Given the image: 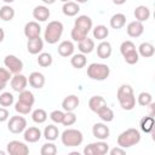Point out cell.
Listing matches in <instances>:
<instances>
[{
	"instance_id": "obj_1",
	"label": "cell",
	"mask_w": 155,
	"mask_h": 155,
	"mask_svg": "<svg viewBox=\"0 0 155 155\" xmlns=\"http://www.w3.org/2000/svg\"><path fill=\"white\" fill-rule=\"evenodd\" d=\"M116 98L124 110H132L136 107V97L133 93V88L130 85H121L117 88Z\"/></svg>"
},
{
	"instance_id": "obj_2",
	"label": "cell",
	"mask_w": 155,
	"mask_h": 155,
	"mask_svg": "<svg viewBox=\"0 0 155 155\" xmlns=\"http://www.w3.org/2000/svg\"><path fill=\"white\" fill-rule=\"evenodd\" d=\"M139 142H140V132L137 128H132V127L125 130L117 137V145L124 149L137 145Z\"/></svg>"
},
{
	"instance_id": "obj_3",
	"label": "cell",
	"mask_w": 155,
	"mask_h": 155,
	"mask_svg": "<svg viewBox=\"0 0 155 155\" xmlns=\"http://www.w3.org/2000/svg\"><path fill=\"white\" fill-rule=\"evenodd\" d=\"M63 23L59 21H51L48 22V24L46 25L45 33H44V39L47 44L50 45H54L58 42V40L61 39L62 34H63Z\"/></svg>"
},
{
	"instance_id": "obj_4",
	"label": "cell",
	"mask_w": 155,
	"mask_h": 155,
	"mask_svg": "<svg viewBox=\"0 0 155 155\" xmlns=\"http://www.w3.org/2000/svg\"><path fill=\"white\" fill-rule=\"evenodd\" d=\"M61 140H62L63 145L67 148L79 147V145H81V143L84 140V134L81 131H79L76 128H67L65 131L62 132Z\"/></svg>"
},
{
	"instance_id": "obj_5",
	"label": "cell",
	"mask_w": 155,
	"mask_h": 155,
	"mask_svg": "<svg viewBox=\"0 0 155 155\" xmlns=\"http://www.w3.org/2000/svg\"><path fill=\"white\" fill-rule=\"evenodd\" d=\"M110 75V68L103 63H91L87 67V76L91 80L103 81Z\"/></svg>"
},
{
	"instance_id": "obj_6",
	"label": "cell",
	"mask_w": 155,
	"mask_h": 155,
	"mask_svg": "<svg viewBox=\"0 0 155 155\" xmlns=\"http://www.w3.org/2000/svg\"><path fill=\"white\" fill-rule=\"evenodd\" d=\"M109 151V145L104 140H98L94 143H90L84 148L85 155H104Z\"/></svg>"
},
{
	"instance_id": "obj_7",
	"label": "cell",
	"mask_w": 155,
	"mask_h": 155,
	"mask_svg": "<svg viewBox=\"0 0 155 155\" xmlns=\"http://www.w3.org/2000/svg\"><path fill=\"white\" fill-rule=\"evenodd\" d=\"M7 128L13 134L22 133L27 128V120L23 116H19V115L11 116L8 122H7Z\"/></svg>"
},
{
	"instance_id": "obj_8",
	"label": "cell",
	"mask_w": 155,
	"mask_h": 155,
	"mask_svg": "<svg viewBox=\"0 0 155 155\" xmlns=\"http://www.w3.org/2000/svg\"><path fill=\"white\" fill-rule=\"evenodd\" d=\"M4 64L12 74H18L23 69V62L15 54H7L4 58Z\"/></svg>"
},
{
	"instance_id": "obj_9",
	"label": "cell",
	"mask_w": 155,
	"mask_h": 155,
	"mask_svg": "<svg viewBox=\"0 0 155 155\" xmlns=\"http://www.w3.org/2000/svg\"><path fill=\"white\" fill-rule=\"evenodd\" d=\"M7 153L10 155H27L29 154V148L25 143L19 140H11L7 143Z\"/></svg>"
},
{
	"instance_id": "obj_10",
	"label": "cell",
	"mask_w": 155,
	"mask_h": 155,
	"mask_svg": "<svg viewBox=\"0 0 155 155\" xmlns=\"http://www.w3.org/2000/svg\"><path fill=\"white\" fill-rule=\"evenodd\" d=\"M92 134H93L97 139H99V140H105V139L109 138L110 130H109V127H108L105 124H103V122H97V124H94L93 127H92Z\"/></svg>"
},
{
	"instance_id": "obj_11",
	"label": "cell",
	"mask_w": 155,
	"mask_h": 155,
	"mask_svg": "<svg viewBox=\"0 0 155 155\" xmlns=\"http://www.w3.org/2000/svg\"><path fill=\"white\" fill-rule=\"evenodd\" d=\"M27 85H28V79H27V76H24L21 73L15 74V76L11 78V87H12L13 91H16L18 93L21 91L25 90Z\"/></svg>"
},
{
	"instance_id": "obj_12",
	"label": "cell",
	"mask_w": 155,
	"mask_h": 155,
	"mask_svg": "<svg viewBox=\"0 0 155 155\" xmlns=\"http://www.w3.org/2000/svg\"><path fill=\"white\" fill-rule=\"evenodd\" d=\"M41 136H42V133H41L40 128L35 127V126H30V127L25 128L24 133H23V138L28 143H36V142H39Z\"/></svg>"
},
{
	"instance_id": "obj_13",
	"label": "cell",
	"mask_w": 155,
	"mask_h": 155,
	"mask_svg": "<svg viewBox=\"0 0 155 155\" xmlns=\"http://www.w3.org/2000/svg\"><path fill=\"white\" fill-rule=\"evenodd\" d=\"M127 35L131 38H139L144 33V25L139 21H132L126 27Z\"/></svg>"
},
{
	"instance_id": "obj_14",
	"label": "cell",
	"mask_w": 155,
	"mask_h": 155,
	"mask_svg": "<svg viewBox=\"0 0 155 155\" xmlns=\"http://www.w3.org/2000/svg\"><path fill=\"white\" fill-rule=\"evenodd\" d=\"M41 27L36 21H30L24 25V35L27 39H34L36 36H40Z\"/></svg>"
},
{
	"instance_id": "obj_15",
	"label": "cell",
	"mask_w": 155,
	"mask_h": 155,
	"mask_svg": "<svg viewBox=\"0 0 155 155\" xmlns=\"http://www.w3.org/2000/svg\"><path fill=\"white\" fill-rule=\"evenodd\" d=\"M44 48V41L40 36H36L34 39H28L27 42V50L30 54H39Z\"/></svg>"
},
{
	"instance_id": "obj_16",
	"label": "cell",
	"mask_w": 155,
	"mask_h": 155,
	"mask_svg": "<svg viewBox=\"0 0 155 155\" xmlns=\"http://www.w3.org/2000/svg\"><path fill=\"white\" fill-rule=\"evenodd\" d=\"M50 16H51V12H50L48 7L45 5L35 6L33 10V17L38 22H46L50 18Z\"/></svg>"
},
{
	"instance_id": "obj_17",
	"label": "cell",
	"mask_w": 155,
	"mask_h": 155,
	"mask_svg": "<svg viewBox=\"0 0 155 155\" xmlns=\"http://www.w3.org/2000/svg\"><path fill=\"white\" fill-rule=\"evenodd\" d=\"M80 104V99L76 94H69L67 96L62 102V108L65 111H74Z\"/></svg>"
},
{
	"instance_id": "obj_18",
	"label": "cell",
	"mask_w": 155,
	"mask_h": 155,
	"mask_svg": "<svg viewBox=\"0 0 155 155\" xmlns=\"http://www.w3.org/2000/svg\"><path fill=\"white\" fill-rule=\"evenodd\" d=\"M28 82H29V85H30L33 88L40 90V88H42L44 85H45V76H44L42 73L33 71V73H30V75H29Z\"/></svg>"
},
{
	"instance_id": "obj_19",
	"label": "cell",
	"mask_w": 155,
	"mask_h": 155,
	"mask_svg": "<svg viewBox=\"0 0 155 155\" xmlns=\"http://www.w3.org/2000/svg\"><path fill=\"white\" fill-rule=\"evenodd\" d=\"M74 50H75L74 44L71 41H69V40H64L58 45L57 52L62 57H70V56L74 54Z\"/></svg>"
},
{
	"instance_id": "obj_20",
	"label": "cell",
	"mask_w": 155,
	"mask_h": 155,
	"mask_svg": "<svg viewBox=\"0 0 155 155\" xmlns=\"http://www.w3.org/2000/svg\"><path fill=\"white\" fill-rule=\"evenodd\" d=\"M113 48H111V44L109 41H101L97 45V56L102 59H107L111 56Z\"/></svg>"
},
{
	"instance_id": "obj_21",
	"label": "cell",
	"mask_w": 155,
	"mask_h": 155,
	"mask_svg": "<svg viewBox=\"0 0 155 155\" xmlns=\"http://www.w3.org/2000/svg\"><path fill=\"white\" fill-rule=\"evenodd\" d=\"M79 11H80V6L75 1H67V2L63 4L62 12L67 17H74L79 13Z\"/></svg>"
},
{
	"instance_id": "obj_22",
	"label": "cell",
	"mask_w": 155,
	"mask_h": 155,
	"mask_svg": "<svg viewBox=\"0 0 155 155\" xmlns=\"http://www.w3.org/2000/svg\"><path fill=\"white\" fill-rule=\"evenodd\" d=\"M74 25L82 29L84 31H86L88 34V31L92 29V19H91V17H88L86 15H81L75 19Z\"/></svg>"
},
{
	"instance_id": "obj_23",
	"label": "cell",
	"mask_w": 155,
	"mask_h": 155,
	"mask_svg": "<svg viewBox=\"0 0 155 155\" xmlns=\"http://www.w3.org/2000/svg\"><path fill=\"white\" fill-rule=\"evenodd\" d=\"M134 17H136V21H139V22H145L149 19L150 17V10L148 6L145 5H139L134 8V12H133Z\"/></svg>"
},
{
	"instance_id": "obj_24",
	"label": "cell",
	"mask_w": 155,
	"mask_h": 155,
	"mask_svg": "<svg viewBox=\"0 0 155 155\" xmlns=\"http://www.w3.org/2000/svg\"><path fill=\"white\" fill-rule=\"evenodd\" d=\"M104 105H107V101L102 96H92L88 101V108L93 113H97Z\"/></svg>"
},
{
	"instance_id": "obj_25",
	"label": "cell",
	"mask_w": 155,
	"mask_h": 155,
	"mask_svg": "<svg viewBox=\"0 0 155 155\" xmlns=\"http://www.w3.org/2000/svg\"><path fill=\"white\" fill-rule=\"evenodd\" d=\"M78 48H79L80 53H84V54L91 53L94 50V41L92 39H90L88 36H86L84 40L78 42Z\"/></svg>"
},
{
	"instance_id": "obj_26",
	"label": "cell",
	"mask_w": 155,
	"mask_h": 155,
	"mask_svg": "<svg viewBox=\"0 0 155 155\" xmlns=\"http://www.w3.org/2000/svg\"><path fill=\"white\" fill-rule=\"evenodd\" d=\"M109 24L113 29H121L126 24V16L124 13H115L111 16Z\"/></svg>"
},
{
	"instance_id": "obj_27",
	"label": "cell",
	"mask_w": 155,
	"mask_h": 155,
	"mask_svg": "<svg viewBox=\"0 0 155 155\" xmlns=\"http://www.w3.org/2000/svg\"><path fill=\"white\" fill-rule=\"evenodd\" d=\"M138 54L144 57V58H149V57H153L154 53H155V47L153 44L150 42H142L138 47Z\"/></svg>"
},
{
	"instance_id": "obj_28",
	"label": "cell",
	"mask_w": 155,
	"mask_h": 155,
	"mask_svg": "<svg viewBox=\"0 0 155 155\" xmlns=\"http://www.w3.org/2000/svg\"><path fill=\"white\" fill-rule=\"evenodd\" d=\"M154 125H155L154 116H150V115H147V116L142 117L140 121H139L140 130H142L144 133H150V132L154 130Z\"/></svg>"
},
{
	"instance_id": "obj_29",
	"label": "cell",
	"mask_w": 155,
	"mask_h": 155,
	"mask_svg": "<svg viewBox=\"0 0 155 155\" xmlns=\"http://www.w3.org/2000/svg\"><path fill=\"white\" fill-rule=\"evenodd\" d=\"M87 63V58L84 53H76V54H73L71 58H70V64L73 68L75 69H81L86 65Z\"/></svg>"
},
{
	"instance_id": "obj_30",
	"label": "cell",
	"mask_w": 155,
	"mask_h": 155,
	"mask_svg": "<svg viewBox=\"0 0 155 155\" xmlns=\"http://www.w3.org/2000/svg\"><path fill=\"white\" fill-rule=\"evenodd\" d=\"M58 136H59V131H58V127L57 126L48 125V126L45 127V130H44V137H45L46 140L53 142V140H56L58 138Z\"/></svg>"
},
{
	"instance_id": "obj_31",
	"label": "cell",
	"mask_w": 155,
	"mask_h": 155,
	"mask_svg": "<svg viewBox=\"0 0 155 155\" xmlns=\"http://www.w3.org/2000/svg\"><path fill=\"white\" fill-rule=\"evenodd\" d=\"M96 114H97V115L99 116V119H101L102 121H104V122H110V121L114 120V111H113L108 105H104L103 108H101Z\"/></svg>"
},
{
	"instance_id": "obj_32",
	"label": "cell",
	"mask_w": 155,
	"mask_h": 155,
	"mask_svg": "<svg viewBox=\"0 0 155 155\" xmlns=\"http://www.w3.org/2000/svg\"><path fill=\"white\" fill-rule=\"evenodd\" d=\"M92 33H93V38H94V39L103 41L104 39L108 38V35H109V29H108L105 25L99 24V25H96V27L93 28V31H92Z\"/></svg>"
},
{
	"instance_id": "obj_33",
	"label": "cell",
	"mask_w": 155,
	"mask_h": 155,
	"mask_svg": "<svg viewBox=\"0 0 155 155\" xmlns=\"http://www.w3.org/2000/svg\"><path fill=\"white\" fill-rule=\"evenodd\" d=\"M15 17V8L11 7L10 5H4L2 7H0V18L5 22L12 21Z\"/></svg>"
},
{
	"instance_id": "obj_34",
	"label": "cell",
	"mask_w": 155,
	"mask_h": 155,
	"mask_svg": "<svg viewBox=\"0 0 155 155\" xmlns=\"http://www.w3.org/2000/svg\"><path fill=\"white\" fill-rule=\"evenodd\" d=\"M31 119H33V121L35 122V124H44L46 120H47V113L44 110V109H41V108H39V109H35L33 113H31Z\"/></svg>"
},
{
	"instance_id": "obj_35",
	"label": "cell",
	"mask_w": 155,
	"mask_h": 155,
	"mask_svg": "<svg viewBox=\"0 0 155 155\" xmlns=\"http://www.w3.org/2000/svg\"><path fill=\"white\" fill-rule=\"evenodd\" d=\"M53 59H52V56L47 52H40L39 56H38V64L42 68H47L52 64Z\"/></svg>"
},
{
	"instance_id": "obj_36",
	"label": "cell",
	"mask_w": 155,
	"mask_h": 155,
	"mask_svg": "<svg viewBox=\"0 0 155 155\" xmlns=\"http://www.w3.org/2000/svg\"><path fill=\"white\" fill-rule=\"evenodd\" d=\"M18 101H21V102H23V103H27V104H29V105L33 107V104L35 103V97H34V94H33L30 91L23 90V91L19 92Z\"/></svg>"
},
{
	"instance_id": "obj_37",
	"label": "cell",
	"mask_w": 155,
	"mask_h": 155,
	"mask_svg": "<svg viewBox=\"0 0 155 155\" xmlns=\"http://www.w3.org/2000/svg\"><path fill=\"white\" fill-rule=\"evenodd\" d=\"M137 102L140 107H148L153 102V96L149 92H140L137 97Z\"/></svg>"
},
{
	"instance_id": "obj_38",
	"label": "cell",
	"mask_w": 155,
	"mask_h": 155,
	"mask_svg": "<svg viewBox=\"0 0 155 155\" xmlns=\"http://www.w3.org/2000/svg\"><path fill=\"white\" fill-rule=\"evenodd\" d=\"M70 36H71V39L74 40V41H76V42H80L81 40H84L86 36H87V33L86 31H84L82 29H80V28H78V27H73V29H71V33H70Z\"/></svg>"
},
{
	"instance_id": "obj_39",
	"label": "cell",
	"mask_w": 155,
	"mask_h": 155,
	"mask_svg": "<svg viewBox=\"0 0 155 155\" xmlns=\"http://www.w3.org/2000/svg\"><path fill=\"white\" fill-rule=\"evenodd\" d=\"M40 154L41 155H56L57 154V147L56 144H53L52 142L45 143L41 149H40Z\"/></svg>"
},
{
	"instance_id": "obj_40",
	"label": "cell",
	"mask_w": 155,
	"mask_h": 155,
	"mask_svg": "<svg viewBox=\"0 0 155 155\" xmlns=\"http://www.w3.org/2000/svg\"><path fill=\"white\" fill-rule=\"evenodd\" d=\"M13 102H15V97H13V94L12 93H10V92H2L1 94H0V105L1 107H10V105H12L13 104Z\"/></svg>"
},
{
	"instance_id": "obj_41",
	"label": "cell",
	"mask_w": 155,
	"mask_h": 155,
	"mask_svg": "<svg viewBox=\"0 0 155 155\" xmlns=\"http://www.w3.org/2000/svg\"><path fill=\"white\" fill-rule=\"evenodd\" d=\"M15 110L18 113V114H22V115H27L31 111V105L27 104V103H23L21 101H17V103L15 104Z\"/></svg>"
},
{
	"instance_id": "obj_42",
	"label": "cell",
	"mask_w": 155,
	"mask_h": 155,
	"mask_svg": "<svg viewBox=\"0 0 155 155\" xmlns=\"http://www.w3.org/2000/svg\"><path fill=\"white\" fill-rule=\"evenodd\" d=\"M122 57H124L125 62H126L127 64H131V65H133V64L138 63V61H139V54H138L137 50H133V51H131V52H128V53L124 54Z\"/></svg>"
},
{
	"instance_id": "obj_43",
	"label": "cell",
	"mask_w": 155,
	"mask_h": 155,
	"mask_svg": "<svg viewBox=\"0 0 155 155\" xmlns=\"http://www.w3.org/2000/svg\"><path fill=\"white\" fill-rule=\"evenodd\" d=\"M75 122H76V115L74 114V111H65L62 124H63L64 126H71V125H74Z\"/></svg>"
},
{
	"instance_id": "obj_44",
	"label": "cell",
	"mask_w": 155,
	"mask_h": 155,
	"mask_svg": "<svg viewBox=\"0 0 155 155\" xmlns=\"http://www.w3.org/2000/svg\"><path fill=\"white\" fill-rule=\"evenodd\" d=\"M133 50H136V45L130 40H126L120 45V52H121L122 56L128 53V52H131V51H133Z\"/></svg>"
},
{
	"instance_id": "obj_45",
	"label": "cell",
	"mask_w": 155,
	"mask_h": 155,
	"mask_svg": "<svg viewBox=\"0 0 155 155\" xmlns=\"http://www.w3.org/2000/svg\"><path fill=\"white\" fill-rule=\"evenodd\" d=\"M63 117H64V113H63L62 110H53V111H51V114H50V119H51L54 124H62Z\"/></svg>"
},
{
	"instance_id": "obj_46",
	"label": "cell",
	"mask_w": 155,
	"mask_h": 155,
	"mask_svg": "<svg viewBox=\"0 0 155 155\" xmlns=\"http://www.w3.org/2000/svg\"><path fill=\"white\" fill-rule=\"evenodd\" d=\"M11 78H12L11 76V71L7 68H0V81L7 82V81H10Z\"/></svg>"
},
{
	"instance_id": "obj_47",
	"label": "cell",
	"mask_w": 155,
	"mask_h": 155,
	"mask_svg": "<svg viewBox=\"0 0 155 155\" xmlns=\"http://www.w3.org/2000/svg\"><path fill=\"white\" fill-rule=\"evenodd\" d=\"M10 117V113L5 107H0V122H4L6 120H8Z\"/></svg>"
},
{
	"instance_id": "obj_48",
	"label": "cell",
	"mask_w": 155,
	"mask_h": 155,
	"mask_svg": "<svg viewBox=\"0 0 155 155\" xmlns=\"http://www.w3.org/2000/svg\"><path fill=\"white\" fill-rule=\"evenodd\" d=\"M109 153H110V155H124L125 153H126V150L124 149V148H121V147H115V148H113V149H110L109 150Z\"/></svg>"
},
{
	"instance_id": "obj_49",
	"label": "cell",
	"mask_w": 155,
	"mask_h": 155,
	"mask_svg": "<svg viewBox=\"0 0 155 155\" xmlns=\"http://www.w3.org/2000/svg\"><path fill=\"white\" fill-rule=\"evenodd\" d=\"M148 107H149V110H150L149 115H150V116H154V115H155V114H154V109H155V103H153V102H151V103H150V104H149Z\"/></svg>"
},
{
	"instance_id": "obj_50",
	"label": "cell",
	"mask_w": 155,
	"mask_h": 155,
	"mask_svg": "<svg viewBox=\"0 0 155 155\" xmlns=\"http://www.w3.org/2000/svg\"><path fill=\"white\" fill-rule=\"evenodd\" d=\"M4 39H5V31H4V29L0 27V42H2Z\"/></svg>"
},
{
	"instance_id": "obj_51",
	"label": "cell",
	"mask_w": 155,
	"mask_h": 155,
	"mask_svg": "<svg viewBox=\"0 0 155 155\" xmlns=\"http://www.w3.org/2000/svg\"><path fill=\"white\" fill-rule=\"evenodd\" d=\"M126 1L127 0H113V4H115V5H124Z\"/></svg>"
},
{
	"instance_id": "obj_52",
	"label": "cell",
	"mask_w": 155,
	"mask_h": 155,
	"mask_svg": "<svg viewBox=\"0 0 155 155\" xmlns=\"http://www.w3.org/2000/svg\"><path fill=\"white\" fill-rule=\"evenodd\" d=\"M42 2L46 4V5H52V4L56 2V0H42Z\"/></svg>"
},
{
	"instance_id": "obj_53",
	"label": "cell",
	"mask_w": 155,
	"mask_h": 155,
	"mask_svg": "<svg viewBox=\"0 0 155 155\" xmlns=\"http://www.w3.org/2000/svg\"><path fill=\"white\" fill-rule=\"evenodd\" d=\"M6 84L7 82H4V81H0V91H2L5 87H6Z\"/></svg>"
},
{
	"instance_id": "obj_54",
	"label": "cell",
	"mask_w": 155,
	"mask_h": 155,
	"mask_svg": "<svg viewBox=\"0 0 155 155\" xmlns=\"http://www.w3.org/2000/svg\"><path fill=\"white\" fill-rule=\"evenodd\" d=\"M88 0H75V2H78V4H85V2H87Z\"/></svg>"
},
{
	"instance_id": "obj_55",
	"label": "cell",
	"mask_w": 155,
	"mask_h": 155,
	"mask_svg": "<svg viewBox=\"0 0 155 155\" xmlns=\"http://www.w3.org/2000/svg\"><path fill=\"white\" fill-rule=\"evenodd\" d=\"M4 2H6V4H11V2H13L15 0H2Z\"/></svg>"
},
{
	"instance_id": "obj_56",
	"label": "cell",
	"mask_w": 155,
	"mask_h": 155,
	"mask_svg": "<svg viewBox=\"0 0 155 155\" xmlns=\"http://www.w3.org/2000/svg\"><path fill=\"white\" fill-rule=\"evenodd\" d=\"M0 155H5V151H0Z\"/></svg>"
},
{
	"instance_id": "obj_57",
	"label": "cell",
	"mask_w": 155,
	"mask_h": 155,
	"mask_svg": "<svg viewBox=\"0 0 155 155\" xmlns=\"http://www.w3.org/2000/svg\"><path fill=\"white\" fill-rule=\"evenodd\" d=\"M62 2H67V1H70V0H61Z\"/></svg>"
}]
</instances>
